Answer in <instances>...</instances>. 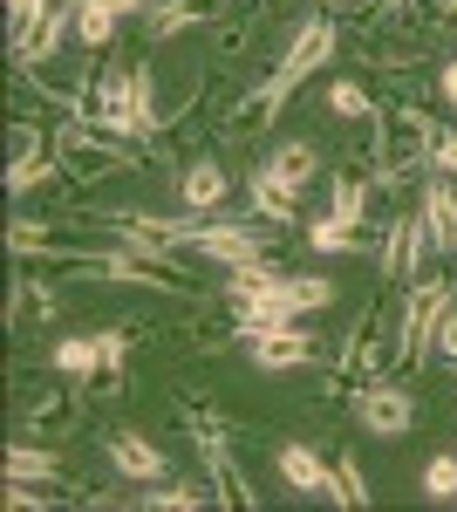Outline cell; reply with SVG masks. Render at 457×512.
<instances>
[{
    "instance_id": "cell-22",
    "label": "cell",
    "mask_w": 457,
    "mask_h": 512,
    "mask_svg": "<svg viewBox=\"0 0 457 512\" xmlns=\"http://www.w3.org/2000/svg\"><path fill=\"white\" fill-rule=\"evenodd\" d=\"M369 499H376V492H369V472H362L355 458H342V465H335V506L362 512V506H369Z\"/></svg>"
},
{
    "instance_id": "cell-8",
    "label": "cell",
    "mask_w": 457,
    "mask_h": 512,
    "mask_svg": "<svg viewBox=\"0 0 457 512\" xmlns=\"http://www.w3.org/2000/svg\"><path fill=\"white\" fill-rule=\"evenodd\" d=\"M423 246H430V233H423V212L410 219H389V239H382V274L389 280H410L417 274V260H423Z\"/></svg>"
},
{
    "instance_id": "cell-15",
    "label": "cell",
    "mask_w": 457,
    "mask_h": 512,
    "mask_svg": "<svg viewBox=\"0 0 457 512\" xmlns=\"http://www.w3.org/2000/svg\"><path fill=\"white\" fill-rule=\"evenodd\" d=\"M423 233H430L437 253H457V192L444 185V178L423 192Z\"/></svg>"
},
{
    "instance_id": "cell-21",
    "label": "cell",
    "mask_w": 457,
    "mask_h": 512,
    "mask_svg": "<svg viewBox=\"0 0 457 512\" xmlns=\"http://www.w3.org/2000/svg\"><path fill=\"white\" fill-rule=\"evenodd\" d=\"M307 246H314V253H348V246H362V226H348V219L328 212V219L307 226Z\"/></svg>"
},
{
    "instance_id": "cell-5",
    "label": "cell",
    "mask_w": 457,
    "mask_h": 512,
    "mask_svg": "<svg viewBox=\"0 0 457 512\" xmlns=\"http://www.w3.org/2000/svg\"><path fill=\"white\" fill-rule=\"evenodd\" d=\"M355 424L369 437H403L417 424V396L403 390V383H389V376H376V383L355 390Z\"/></svg>"
},
{
    "instance_id": "cell-12",
    "label": "cell",
    "mask_w": 457,
    "mask_h": 512,
    "mask_svg": "<svg viewBox=\"0 0 457 512\" xmlns=\"http://www.w3.org/2000/svg\"><path fill=\"white\" fill-rule=\"evenodd\" d=\"M246 212L267 219V226H301V192H287V185H273L267 171H253L246 178Z\"/></svg>"
},
{
    "instance_id": "cell-36",
    "label": "cell",
    "mask_w": 457,
    "mask_h": 512,
    "mask_svg": "<svg viewBox=\"0 0 457 512\" xmlns=\"http://www.w3.org/2000/svg\"><path fill=\"white\" fill-rule=\"evenodd\" d=\"M389 7H410V0H389Z\"/></svg>"
},
{
    "instance_id": "cell-31",
    "label": "cell",
    "mask_w": 457,
    "mask_h": 512,
    "mask_svg": "<svg viewBox=\"0 0 457 512\" xmlns=\"http://www.w3.org/2000/svg\"><path fill=\"white\" fill-rule=\"evenodd\" d=\"M48 7H55V0H7V14H14V35H21V28H35Z\"/></svg>"
},
{
    "instance_id": "cell-13",
    "label": "cell",
    "mask_w": 457,
    "mask_h": 512,
    "mask_svg": "<svg viewBox=\"0 0 457 512\" xmlns=\"http://www.w3.org/2000/svg\"><path fill=\"white\" fill-rule=\"evenodd\" d=\"M280 478H287L294 492H307V499H335V465L314 458L307 444H287V451H280Z\"/></svg>"
},
{
    "instance_id": "cell-7",
    "label": "cell",
    "mask_w": 457,
    "mask_h": 512,
    "mask_svg": "<svg viewBox=\"0 0 457 512\" xmlns=\"http://www.w3.org/2000/svg\"><path fill=\"white\" fill-rule=\"evenodd\" d=\"M82 424V383H48V390L28 403V431L35 437H62Z\"/></svg>"
},
{
    "instance_id": "cell-26",
    "label": "cell",
    "mask_w": 457,
    "mask_h": 512,
    "mask_svg": "<svg viewBox=\"0 0 457 512\" xmlns=\"http://www.w3.org/2000/svg\"><path fill=\"white\" fill-rule=\"evenodd\" d=\"M335 219H348V226L369 219V185L362 178H335Z\"/></svg>"
},
{
    "instance_id": "cell-10",
    "label": "cell",
    "mask_w": 457,
    "mask_h": 512,
    "mask_svg": "<svg viewBox=\"0 0 457 512\" xmlns=\"http://www.w3.org/2000/svg\"><path fill=\"white\" fill-rule=\"evenodd\" d=\"M41 178H48V144H41L35 123H14V164H7V192H35Z\"/></svg>"
},
{
    "instance_id": "cell-3",
    "label": "cell",
    "mask_w": 457,
    "mask_h": 512,
    "mask_svg": "<svg viewBox=\"0 0 457 512\" xmlns=\"http://www.w3.org/2000/svg\"><path fill=\"white\" fill-rule=\"evenodd\" d=\"M451 315V280H410V301H403V328H396V362H417L437 349V321Z\"/></svg>"
},
{
    "instance_id": "cell-33",
    "label": "cell",
    "mask_w": 457,
    "mask_h": 512,
    "mask_svg": "<svg viewBox=\"0 0 457 512\" xmlns=\"http://www.w3.org/2000/svg\"><path fill=\"white\" fill-rule=\"evenodd\" d=\"M82 7H103L116 21H123V14H151V0H82Z\"/></svg>"
},
{
    "instance_id": "cell-28",
    "label": "cell",
    "mask_w": 457,
    "mask_h": 512,
    "mask_svg": "<svg viewBox=\"0 0 457 512\" xmlns=\"http://www.w3.org/2000/svg\"><path fill=\"white\" fill-rule=\"evenodd\" d=\"M328 110H335V117H376V110H369V89H362V82H335V89H328Z\"/></svg>"
},
{
    "instance_id": "cell-20",
    "label": "cell",
    "mask_w": 457,
    "mask_h": 512,
    "mask_svg": "<svg viewBox=\"0 0 457 512\" xmlns=\"http://www.w3.org/2000/svg\"><path fill=\"white\" fill-rule=\"evenodd\" d=\"M130 117H137V137L157 130V82H151V62L130 69Z\"/></svg>"
},
{
    "instance_id": "cell-1",
    "label": "cell",
    "mask_w": 457,
    "mask_h": 512,
    "mask_svg": "<svg viewBox=\"0 0 457 512\" xmlns=\"http://www.w3.org/2000/svg\"><path fill=\"white\" fill-rule=\"evenodd\" d=\"M335 55V14H314V21H301V35H294V48L280 55V69H273L253 96H246V123H273L287 103H294V89H301L321 62Z\"/></svg>"
},
{
    "instance_id": "cell-30",
    "label": "cell",
    "mask_w": 457,
    "mask_h": 512,
    "mask_svg": "<svg viewBox=\"0 0 457 512\" xmlns=\"http://www.w3.org/2000/svg\"><path fill=\"white\" fill-rule=\"evenodd\" d=\"M430 164H437L444 178H457V130H444V123H437V137H430Z\"/></svg>"
},
{
    "instance_id": "cell-34",
    "label": "cell",
    "mask_w": 457,
    "mask_h": 512,
    "mask_svg": "<svg viewBox=\"0 0 457 512\" xmlns=\"http://www.w3.org/2000/svg\"><path fill=\"white\" fill-rule=\"evenodd\" d=\"M444 103H451V110H457V62H451V69H444Z\"/></svg>"
},
{
    "instance_id": "cell-29",
    "label": "cell",
    "mask_w": 457,
    "mask_h": 512,
    "mask_svg": "<svg viewBox=\"0 0 457 512\" xmlns=\"http://www.w3.org/2000/svg\"><path fill=\"white\" fill-rule=\"evenodd\" d=\"M7 246H14V253H41V246H48V226H41V219H14Z\"/></svg>"
},
{
    "instance_id": "cell-2",
    "label": "cell",
    "mask_w": 457,
    "mask_h": 512,
    "mask_svg": "<svg viewBox=\"0 0 457 512\" xmlns=\"http://www.w3.org/2000/svg\"><path fill=\"white\" fill-rule=\"evenodd\" d=\"M328 301H335V287H328L321 274H273L267 287L232 294V308H239V328H246V335L280 328V321H301L307 308H328Z\"/></svg>"
},
{
    "instance_id": "cell-27",
    "label": "cell",
    "mask_w": 457,
    "mask_h": 512,
    "mask_svg": "<svg viewBox=\"0 0 457 512\" xmlns=\"http://www.w3.org/2000/svg\"><path fill=\"white\" fill-rule=\"evenodd\" d=\"M96 342H103V383H116V376H123V362H130V328L116 321V328H103Z\"/></svg>"
},
{
    "instance_id": "cell-19",
    "label": "cell",
    "mask_w": 457,
    "mask_h": 512,
    "mask_svg": "<svg viewBox=\"0 0 457 512\" xmlns=\"http://www.w3.org/2000/svg\"><path fill=\"white\" fill-rule=\"evenodd\" d=\"M7 478L55 485V478H62V458H55V451H41V444H14V451H7Z\"/></svg>"
},
{
    "instance_id": "cell-11",
    "label": "cell",
    "mask_w": 457,
    "mask_h": 512,
    "mask_svg": "<svg viewBox=\"0 0 457 512\" xmlns=\"http://www.w3.org/2000/svg\"><path fill=\"white\" fill-rule=\"evenodd\" d=\"M178 192H185V205L198 212V219H212V212H226V192H232V178H226V164H212V158H198L178 178Z\"/></svg>"
},
{
    "instance_id": "cell-6",
    "label": "cell",
    "mask_w": 457,
    "mask_h": 512,
    "mask_svg": "<svg viewBox=\"0 0 457 512\" xmlns=\"http://www.w3.org/2000/svg\"><path fill=\"white\" fill-rule=\"evenodd\" d=\"M246 355H253V369H307L314 362V335L294 328V321H280V328H260V335H246Z\"/></svg>"
},
{
    "instance_id": "cell-9",
    "label": "cell",
    "mask_w": 457,
    "mask_h": 512,
    "mask_svg": "<svg viewBox=\"0 0 457 512\" xmlns=\"http://www.w3.org/2000/svg\"><path fill=\"white\" fill-rule=\"evenodd\" d=\"M62 35H76V7H62V0H55V7L41 14L35 28H21V35H14V55L35 69V62H48V55L62 48Z\"/></svg>"
},
{
    "instance_id": "cell-35",
    "label": "cell",
    "mask_w": 457,
    "mask_h": 512,
    "mask_svg": "<svg viewBox=\"0 0 457 512\" xmlns=\"http://www.w3.org/2000/svg\"><path fill=\"white\" fill-rule=\"evenodd\" d=\"M321 7H328V14H342V7H355V0H321Z\"/></svg>"
},
{
    "instance_id": "cell-24",
    "label": "cell",
    "mask_w": 457,
    "mask_h": 512,
    "mask_svg": "<svg viewBox=\"0 0 457 512\" xmlns=\"http://www.w3.org/2000/svg\"><path fill=\"white\" fill-rule=\"evenodd\" d=\"M219 492H205V485H164V492H144V506L157 512H191V506H212Z\"/></svg>"
},
{
    "instance_id": "cell-17",
    "label": "cell",
    "mask_w": 457,
    "mask_h": 512,
    "mask_svg": "<svg viewBox=\"0 0 457 512\" xmlns=\"http://www.w3.org/2000/svg\"><path fill=\"white\" fill-rule=\"evenodd\" d=\"M219 14V0H157L151 7V35L171 41V35H191V28H205Z\"/></svg>"
},
{
    "instance_id": "cell-4",
    "label": "cell",
    "mask_w": 457,
    "mask_h": 512,
    "mask_svg": "<svg viewBox=\"0 0 457 512\" xmlns=\"http://www.w3.org/2000/svg\"><path fill=\"white\" fill-rule=\"evenodd\" d=\"M191 444H198V458H205V472H212V485H219V499L226 506H260V492L246 485V472L232 465V451H226V424L219 417H205V410H191Z\"/></svg>"
},
{
    "instance_id": "cell-16",
    "label": "cell",
    "mask_w": 457,
    "mask_h": 512,
    "mask_svg": "<svg viewBox=\"0 0 457 512\" xmlns=\"http://www.w3.org/2000/svg\"><path fill=\"white\" fill-rule=\"evenodd\" d=\"M110 465L123 478H144V485H151V478H164V451H157V444H144L137 431H116L110 437Z\"/></svg>"
},
{
    "instance_id": "cell-23",
    "label": "cell",
    "mask_w": 457,
    "mask_h": 512,
    "mask_svg": "<svg viewBox=\"0 0 457 512\" xmlns=\"http://www.w3.org/2000/svg\"><path fill=\"white\" fill-rule=\"evenodd\" d=\"M423 499H430V506H451V499H457V458H451V451L423 465Z\"/></svg>"
},
{
    "instance_id": "cell-32",
    "label": "cell",
    "mask_w": 457,
    "mask_h": 512,
    "mask_svg": "<svg viewBox=\"0 0 457 512\" xmlns=\"http://www.w3.org/2000/svg\"><path fill=\"white\" fill-rule=\"evenodd\" d=\"M437 355H444V362L457 369V301H451V315L437 321Z\"/></svg>"
},
{
    "instance_id": "cell-18",
    "label": "cell",
    "mask_w": 457,
    "mask_h": 512,
    "mask_svg": "<svg viewBox=\"0 0 457 512\" xmlns=\"http://www.w3.org/2000/svg\"><path fill=\"white\" fill-rule=\"evenodd\" d=\"M48 362H55L62 376H82V383H89V376H103V342H96V335H62Z\"/></svg>"
},
{
    "instance_id": "cell-25",
    "label": "cell",
    "mask_w": 457,
    "mask_h": 512,
    "mask_svg": "<svg viewBox=\"0 0 457 512\" xmlns=\"http://www.w3.org/2000/svg\"><path fill=\"white\" fill-rule=\"evenodd\" d=\"M110 35H116V14L82 7V0H76V41H82V48H110Z\"/></svg>"
},
{
    "instance_id": "cell-14",
    "label": "cell",
    "mask_w": 457,
    "mask_h": 512,
    "mask_svg": "<svg viewBox=\"0 0 457 512\" xmlns=\"http://www.w3.org/2000/svg\"><path fill=\"white\" fill-rule=\"evenodd\" d=\"M260 171H267L273 185H287V192H307V185H314V171H321V151H314V144H280Z\"/></svg>"
}]
</instances>
